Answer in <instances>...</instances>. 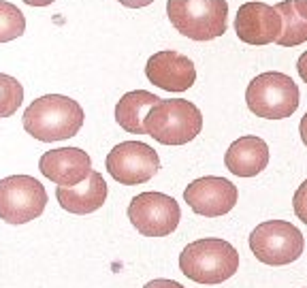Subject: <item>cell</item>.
<instances>
[{
  "label": "cell",
  "mask_w": 307,
  "mask_h": 288,
  "mask_svg": "<svg viewBox=\"0 0 307 288\" xmlns=\"http://www.w3.org/2000/svg\"><path fill=\"white\" fill-rule=\"evenodd\" d=\"M85 120L77 100L64 94H45L32 100L24 111V131L37 141L51 143L75 137Z\"/></svg>",
  "instance_id": "6da1fadb"
},
{
  "label": "cell",
  "mask_w": 307,
  "mask_h": 288,
  "mask_svg": "<svg viewBox=\"0 0 307 288\" xmlns=\"http://www.w3.org/2000/svg\"><path fill=\"white\" fill-rule=\"evenodd\" d=\"M179 271L196 284H222L239 271V252L226 239L203 237L182 250Z\"/></svg>",
  "instance_id": "7a4b0ae2"
},
{
  "label": "cell",
  "mask_w": 307,
  "mask_h": 288,
  "mask_svg": "<svg viewBox=\"0 0 307 288\" xmlns=\"http://www.w3.org/2000/svg\"><path fill=\"white\" fill-rule=\"evenodd\" d=\"M203 131L201 109L186 98H160L145 118V135L162 146H186Z\"/></svg>",
  "instance_id": "3957f363"
},
{
  "label": "cell",
  "mask_w": 307,
  "mask_h": 288,
  "mask_svg": "<svg viewBox=\"0 0 307 288\" xmlns=\"http://www.w3.org/2000/svg\"><path fill=\"white\" fill-rule=\"evenodd\" d=\"M167 15L179 34L192 41H213L228 28L226 0H167Z\"/></svg>",
  "instance_id": "277c9868"
},
{
  "label": "cell",
  "mask_w": 307,
  "mask_h": 288,
  "mask_svg": "<svg viewBox=\"0 0 307 288\" xmlns=\"http://www.w3.org/2000/svg\"><path fill=\"white\" fill-rule=\"evenodd\" d=\"M245 103L256 118L284 120L299 109L301 92L290 75L280 70L256 75L245 90Z\"/></svg>",
  "instance_id": "5b68a950"
},
{
  "label": "cell",
  "mask_w": 307,
  "mask_h": 288,
  "mask_svg": "<svg viewBox=\"0 0 307 288\" xmlns=\"http://www.w3.org/2000/svg\"><path fill=\"white\" fill-rule=\"evenodd\" d=\"M252 254L269 267H284L301 258L305 237L288 220H267L258 224L247 237Z\"/></svg>",
  "instance_id": "8992f818"
},
{
  "label": "cell",
  "mask_w": 307,
  "mask_h": 288,
  "mask_svg": "<svg viewBox=\"0 0 307 288\" xmlns=\"http://www.w3.org/2000/svg\"><path fill=\"white\" fill-rule=\"evenodd\" d=\"M47 190L32 175H9L0 179V220L26 224L45 211Z\"/></svg>",
  "instance_id": "52a82bcc"
},
{
  "label": "cell",
  "mask_w": 307,
  "mask_h": 288,
  "mask_svg": "<svg viewBox=\"0 0 307 288\" xmlns=\"http://www.w3.org/2000/svg\"><path fill=\"white\" fill-rule=\"evenodd\" d=\"M128 220L143 237H167L179 226L182 207L165 192H141L130 201Z\"/></svg>",
  "instance_id": "ba28073f"
},
{
  "label": "cell",
  "mask_w": 307,
  "mask_h": 288,
  "mask_svg": "<svg viewBox=\"0 0 307 288\" xmlns=\"http://www.w3.org/2000/svg\"><path fill=\"white\" fill-rule=\"evenodd\" d=\"M105 167L109 175L122 186H139L150 182L160 171V158L148 143L122 141L107 154Z\"/></svg>",
  "instance_id": "9c48e42d"
},
{
  "label": "cell",
  "mask_w": 307,
  "mask_h": 288,
  "mask_svg": "<svg viewBox=\"0 0 307 288\" xmlns=\"http://www.w3.org/2000/svg\"><path fill=\"white\" fill-rule=\"evenodd\" d=\"M184 201L188 207L205 218H220L235 209L239 201L237 186L226 177L205 175L190 182L184 190Z\"/></svg>",
  "instance_id": "30bf717a"
},
{
  "label": "cell",
  "mask_w": 307,
  "mask_h": 288,
  "mask_svg": "<svg viewBox=\"0 0 307 288\" xmlns=\"http://www.w3.org/2000/svg\"><path fill=\"white\" fill-rule=\"evenodd\" d=\"M235 34L247 45H269L282 37L284 22L275 5L267 3H245L235 15Z\"/></svg>",
  "instance_id": "8fae6325"
},
{
  "label": "cell",
  "mask_w": 307,
  "mask_h": 288,
  "mask_svg": "<svg viewBox=\"0 0 307 288\" xmlns=\"http://www.w3.org/2000/svg\"><path fill=\"white\" fill-rule=\"evenodd\" d=\"M145 77L160 90L186 92L196 81V68L188 56L175 49H162L148 60V64H145Z\"/></svg>",
  "instance_id": "7c38bea8"
},
{
  "label": "cell",
  "mask_w": 307,
  "mask_h": 288,
  "mask_svg": "<svg viewBox=\"0 0 307 288\" xmlns=\"http://www.w3.org/2000/svg\"><path fill=\"white\" fill-rule=\"evenodd\" d=\"M39 171L56 186L73 188L92 175V158L81 148H58L41 156Z\"/></svg>",
  "instance_id": "4fadbf2b"
},
{
  "label": "cell",
  "mask_w": 307,
  "mask_h": 288,
  "mask_svg": "<svg viewBox=\"0 0 307 288\" xmlns=\"http://www.w3.org/2000/svg\"><path fill=\"white\" fill-rule=\"evenodd\" d=\"M226 169L237 177H256L269 165V146L256 135H245L230 143L224 154Z\"/></svg>",
  "instance_id": "5bb4252c"
},
{
  "label": "cell",
  "mask_w": 307,
  "mask_h": 288,
  "mask_svg": "<svg viewBox=\"0 0 307 288\" xmlns=\"http://www.w3.org/2000/svg\"><path fill=\"white\" fill-rule=\"evenodd\" d=\"M107 194H109L107 182L102 179L98 171H92V175L85 182H81L79 186H73V188L58 186L56 188V199L60 203V207L75 215H85V213L100 209L105 205Z\"/></svg>",
  "instance_id": "9a60e30c"
},
{
  "label": "cell",
  "mask_w": 307,
  "mask_h": 288,
  "mask_svg": "<svg viewBox=\"0 0 307 288\" xmlns=\"http://www.w3.org/2000/svg\"><path fill=\"white\" fill-rule=\"evenodd\" d=\"M158 100L160 98L148 90L126 92L115 105V122L130 135H145V118Z\"/></svg>",
  "instance_id": "2e32d148"
},
{
  "label": "cell",
  "mask_w": 307,
  "mask_h": 288,
  "mask_svg": "<svg viewBox=\"0 0 307 288\" xmlns=\"http://www.w3.org/2000/svg\"><path fill=\"white\" fill-rule=\"evenodd\" d=\"M275 9L280 11L282 22H284V30H282V37L277 39V45L297 47L301 43H305L307 41V22L297 13L295 3H292V0H282V3L275 5Z\"/></svg>",
  "instance_id": "e0dca14e"
},
{
  "label": "cell",
  "mask_w": 307,
  "mask_h": 288,
  "mask_svg": "<svg viewBox=\"0 0 307 288\" xmlns=\"http://www.w3.org/2000/svg\"><path fill=\"white\" fill-rule=\"evenodd\" d=\"M26 32V15L17 5L0 0V43L15 41Z\"/></svg>",
  "instance_id": "ac0fdd59"
},
{
  "label": "cell",
  "mask_w": 307,
  "mask_h": 288,
  "mask_svg": "<svg viewBox=\"0 0 307 288\" xmlns=\"http://www.w3.org/2000/svg\"><path fill=\"white\" fill-rule=\"evenodd\" d=\"M24 103V85L11 75L0 73V118H11Z\"/></svg>",
  "instance_id": "d6986e66"
},
{
  "label": "cell",
  "mask_w": 307,
  "mask_h": 288,
  "mask_svg": "<svg viewBox=\"0 0 307 288\" xmlns=\"http://www.w3.org/2000/svg\"><path fill=\"white\" fill-rule=\"evenodd\" d=\"M292 209H295L297 218H299L303 224H307V179L299 186L297 192H295V196H292Z\"/></svg>",
  "instance_id": "ffe728a7"
},
{
  "label": "cell",
  "mask_w": 307,
  "mask_h": 288,
  "mask_svg": "<svg viewBox=\"0 0 307 288\" xmlns=\"http://www.w3.org/2000/svg\"><path fill=\"white\" fill-rule=\"evenodd\" d=\"M143 288H186L182 286L179 282H175V280H167V278H158V280H152L148 282Z\"/></svg>",
  "instance_id": "44dd1931"
},
{
  "label": "cell",
  "mask_w": 307,
  "mask_h": 288,
  "mask_svg": "<svg viewBox=\"0 0 307 288\" xmlns=\"http://www.w3.org/2000/svg\"><path fill=\"white\" fill-rule=\"evenodd\" d=\"M297 70H299L301 79H303V81L307 83V51H305V53H301L299 62H297Z\"/></svg>",
  "instance_id": "7402d4cb"
},
{
  "label": "cell",
  "mask_w": 307,
  "mask_h": 288,
  "mask_svg": "<svg viewBox=\"0 0 307 288\" xmlns=\"http://www.w3.org/2000/svg\"><path fill=\"white\" fill-rule=\"evenodd\" d=\"M292 3H295V9H297V13L299 15L307 22V0H292Z\"/></svg>",
  "instance_id": "603a6c76"
},
{
  "label": "cell",
  "mask_w": 307,
  "mask_h": 288,
  "mask_svg": "<svg viewBox=\"0 0 307 288\" xmlns=\"http://www.w3.org/2000/svg\"><path fill=\"white\" fill-rule=\"evenodd\" d=\"M299 135H301V141L305 143V148H307V113L301 118V124H299Z\"/></svg>",
  "instance_id": "cb8c5ba5"
}]
</instances>
